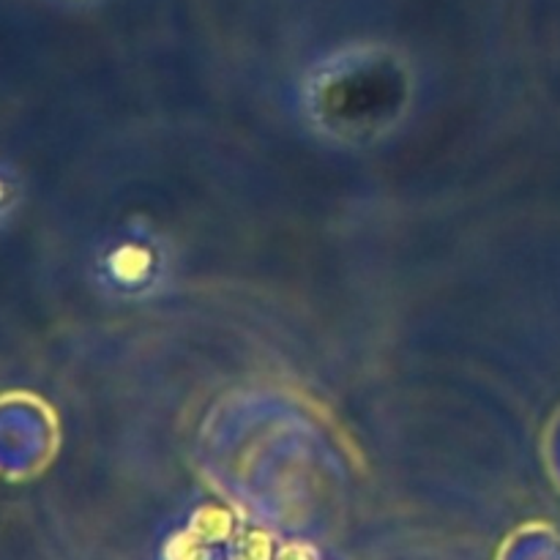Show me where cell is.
Masks as SVG:
<instances>
[{"mask_svg":"<svg viewBox=\"0 0 560 560\" xmlns=\"http://www.w3.org/2000/svg\"><path fill=\"white\" fill-rule=\"evenodd\" d=\"M413 104V69L381 44L323 55L299 82L301 120L337 148H366L392 135Z\"/></svg>","mask_w":560,"mask_h":560,"instance_id":"cell-1","label":"cell"},{"mask_svg":"<svg viewBox=\"0 0 560 560\" xmlns=\"http://www.w3.org/2000/svg\"><path fill=\"white\" fill-rule=\"evenodd\" d=\"M173 244L148 219H129L96 241L88 279L109 301H151L173 284Z\"/></svg>","mask_w":560,"mask_h":560,"instance_id":"cell-2","label":"cell"},{"mask_svg":"<svg viewBox=\"0 0 560 560\" xmlns=\"http://www.w3.org/2000/svg\"><path fill=\"white\" fill-rule=\"evenodd\" d=\"M22 206H25V180L22 173L0 156V233L11 228L20 217Z\"/></svg>","mask_w":560,"mask_h":560,"instance_id":"cell-3","label":"cell"},{"mask_svg":"<svg viewBox=\"0 0 560 560\" xmlns=\"http://www.w3.org/2000/svg\"><path fill=\"white\" fill-rule=\"evenodd\" d=\"M58 3H63V5H88V3H93V0H58Z\"/></svg>","mask_w":560,"mask_h":560,"instance_id":"cell-4","label":"cell"}]
</instances>
